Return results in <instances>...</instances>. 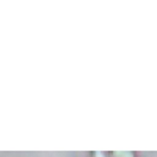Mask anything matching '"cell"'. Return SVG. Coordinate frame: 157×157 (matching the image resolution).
I'll list each match as a JSON object with an SVG mask.
<instances>
[{
	"mask_svg": "<svg viewBox=\"0 0 157 157\" xmlns=\"http://www.w3.org/2000/svg\"><path fill=\"white\" fill-rule=\"evenodd\" d=\"M88 157H110V151H91Z\"/></svg>",
	"mask_w": 157,
	"mask_h": 157,
	"instance_id": "obj_2",
	"label": "cell"
},
{
	"mask_svg": "<svg viewBox=\"0 0 157 157\" xmlns=\"http://www.w3.org/2000/svg\"><path fill=\"white\" fill-rule=\"evenodd\" d=\"M110 157H140L135 151H110Z\"/></svg>",
	"mask_w": 157,
	"mask_h": 157,
	"instance_id": "obj_1",
	"label": "cell"
}]
</instances>
